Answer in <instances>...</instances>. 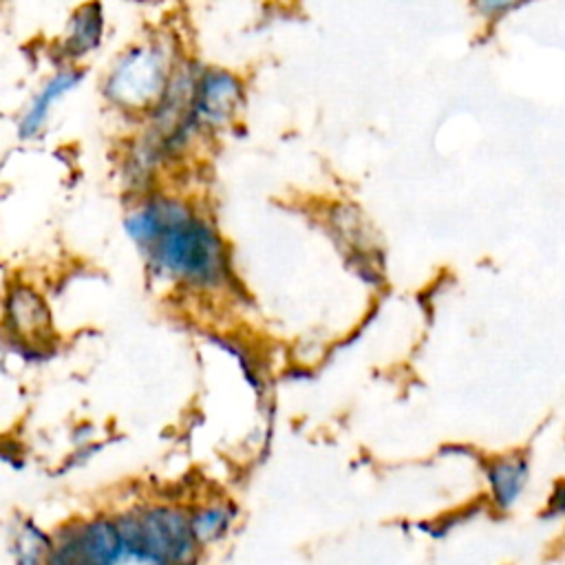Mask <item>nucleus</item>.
<instances>
[{"label":"nucleus","mask_w":565,"mask_h":565,"mask_svg":"<svg viewBox=\"0 0 565 565\" xmlns=\"http://www.w3.org/2000/svg\"><path fill=\"white\" fill-rule=\"evenodd\" d=\"M154 210L157 225L141 252L157 274L199 289L227 282L230 256L214 225L177 199L157 196Z\"/></svg>","instance_id":"1"},{"label":"nucleus","mask_w":565,"mask_h":565,"mask_svg":"<svg viewBox=\"0 0 565 565\" xmlns=\"http://www.w3.org/2000/svg\"><path fill=\"white\" fill-rule=\"evenodd\" d=\"M0 338L9 355L42 362L57 344L51 305L44 291L20 276H11L0 291Z\"/></svg>","instance_id":"2"},{"label":"nucleus","mask_w":565,"mask_h":565,"mask_svg":"<svg viewBox=\"0 0 565 565\" xmlns=\"http://www.w3.org/2000/svg\"><path fill=\"white\" fill-rule=\"evenodd\" d=\"M124 545L146 556L177 565L194 563L199 543L190 527V512L177 505H141L113 514Z\"/></svg>","instance_id":"3"},{"label":"nucleus","mask_w":565,"mask_h":565,"mask_svg":"<svg viewBox=\"0 0 565 565\" xmlns=\"http://www.w3.org/2000/svg\"><path fill=\"white\" fill-rule=\"evenodd\" d=\"M166 75L163 53L154 46H137L113 64L104 79V95L110 104L126 110L150 108L168 88Z\"/></svg>","instance_id":"4"},{"label":"nucleus","mask_w":565,"mask_h":565,"mask_svg":"<svg viewBox=\"0 0 565 565\" xmlns=\"http://www.w3.org/2000/svg\"><path fill=\"white\" fill-rule=\"evenodd\" d=\"M243 102V84L223 68L205 71L190 88L188 117L194 128L225 126Z\"/></svg>","instance_id":"5"},{"label":"nucleus","mask_w":565,"mask_h":565,"mask_svg":"<svg viewBox=\"0 0 565 565\" xmlns=\"http://www.w3.org/2000/svg\"><path fill=\"white\" fill-rule=\"evenodd\" d=\"M82 82V68H77L75 64H62L57 66L40 86L38 90L31 95V99L24 104V108L20 110L18 119H15V132L20 141H33L38 139L46 124L49 117L55 108L57 102H62L68 93H73L77 88V84Z\"/></svg>","instance_id":"6"},{"label":"nucleus","mask_w":565,"mask_h":565,"mask_svg":"<svg viewBox=\"0 0 565 565\" xmlns=\"http://www.w3.org/2000/svg\"><path fill=\"white\" fill-rule=\"evenodd\" d=\"M104 35V9L99 0H88L84 4H79L60 40H57V57L62 60V64H75L77 60L90 55Z\"/></svg>","instance_id":"7"},{"label":"nucleus","mask_w":565,"mask_h":565,"mask_svg":"<svg viewBox=\"0 0 565 565\" xmlns=\"http://www.w3.org/2000/svg\"><path fill=\"white\" fill-rule=\"evenodd\" d=\"M7 547L11 565H46L51 558V532L31 516L13 519Z\"/></svg>","instance_id":"8"},{"label":"nucleus","mask_w":565,"mask_h":565,"mask_svg":"<svg viewBox=\"0 0 565 565\" xmlns=\"http://www.w3.org/2000/svg\"><path fill=\"white\" fill-rule=\"evenodd\" d=\"M338 241L347 249V254L353 258V267L360 274H380L377 263H380V252L375 249V243L371 238L369 225L358 218V214L349 207L347 212L338 214V221H333Z\"/></svg>","instance_id":"9"},{"label":"nucleus","mask_w":565,"mask_h":565,"mask_svg":"<svg viewBox=\"0 0 565 565\" xmlns=\"http://www.w3.org/2000/svg\"><path fill=\"white\" fill-rule=\"evenodd\" d=\"M530 477V463L523 455L512 452L497 457L488 466V486L497 508H512L521 492L525 490Z\"/></svg>","instance_id":"10"},{"label":"nucleus","mask_w":565,"mask_h":565,"mask_svg":"<svg viewBox=\"0 0 565 565\" xmlns=\"http://www.w3.org/2000/svg\"><path fill=\"white\" fill-rule=\"evenodd\" d=\"M232 525V508L218 501H210L190 512V527L199 545L218 541Z\"/></svg>","instance_id":"11"},{"label":"nucleus","mask_w":565,"mask_h":565,"mask_svg":"<svg viewBox=\"0 0 565 565\" xmlns=\"http://www.w3.org/2000/svg\"><path fill=\"white\" fill-rule=\"evenodd\" d=\"M527 2L530 0H472V7L486 20H501Z\"/></svg>","instance_id":"12"},{"label":"nucleus","mask_w":565,"mask_h":565,"mask_svg":"<svg viewBox=\"0 0 565 565\" xmlns=\"http://www.w3.org/2000/svg\"><path fill=\"white\" fill-rule=\"evenodd\" d=\"M46 565H82V563H75V561H68V558H57V556H51Z\"/></svg>","instance_id":"13"},{"label":"nucleus","mask_w":565,"mask_h":565,"mask_svg":"<svg viewBox=\"0 0 565 565\" xmlns=\"http://www.w3.org/2000/svg\"><path fill=\"white\" fill-rule=\"evenodd\" d=\"M2 450H4V448H2V446H0V455H2Z\"/></svg>","instance_id":"14"}]
</instances>
